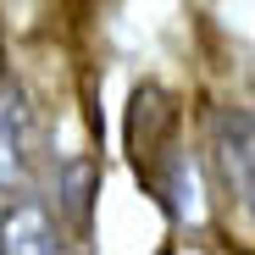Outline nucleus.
Listing matches in <instances>:
<instances>
[{
  "instance_id": "5",
  "label": "nucleus",
  "mask_w": 255,
  "mask_h": 255,
  "mask_svg": "<svg viewBox=\"0 0 255 255\" xmlns=\"http://www.w3.org/2000/svg\"><path fill=\"white\" fill-rule=\"evenodd\" d=\"M95 194H100V161L89 155H72L61 166V211L78 233H89V211H95Z\"/></svg>"
},
{
  "instance_id": "3",
  "label": "nucleus",
  "mask_w": 255,
  "mask_h": 255,
  "mask_svg": "<svg viewBox=\"0 0 255 255\" xmlns=\"http://www.w3.org/2000/svg\"><path fill=\"white\" fill-rule=\"evenodd\" d=\"M0 250L6 255H56L61 233L50 222V211L39 200H17L6 217H0Z\"/></svg>"
},
{
  "instance_id": "6",
  "label": "nucleus",
  "mask_w": 255,
  "mask_h": 255,
  "mask_svg": "<svg viewBox=\"0 0 255 255\" xmlns=\"http://www.w3.org/2000/svg\"><path fill=\"white\" fill-rule=\"evenodd\" d=\"M0 72H6V33H0Z\"/></svg>"
},
{
  "instance_id": "4",
  "label": "nucleus",
  "mask_w": 255,
  "mask_h": 255,
  "mask_svg": "<svg viewBox=\"0 0 255 255\" xmlns=\"http://www.w3.org/2000/svg\"><path fill=\"white\" fill-rule=\"evenodd\" d=\"M28 100L22 89H6L0 95V189H17L28 178Z\"/></svg>"
},
{
  "instance_id": "2",
  "label": "nucleus",
  "mask_w": 255,
  "mask_h": 255,
  "mask_svg": "<svg viewBox=\"0 0 255 255\" xmlns=\"http://www.w3.org/2000/svg\"><path fill=\"white\" fill-rule=\"evenodd\" d=\"M172 128H178V100L161 89V83H139L133 100H128V150H133L139 172L155 166L172 144Z\"/></svg>"
},
{
  "instance_id": "1",
  "label": "nucleus",
  "mask_w": 255,
  "mask_h": 255,
  "mask_svg": "<svg viewBox=\"0 0 255 255\" xmlns=\"http://www.w3.org/2000/svg\"><path fill=\"white\" fill-rule=\"evenodd\" d=\"M211 150H217L222 183L244 205V217L255 222V111L250 106H222L211 117Z\"/></svg>"
}]
</instances>
